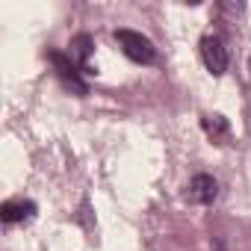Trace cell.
I'll return each instance as SVG.
<instances>
[{"label":"cell","mask_w":251,"mask_h":251,"mask_svg":"<svg viewBox=\"0 0 251 251\" xmlns=\"http://www.w3.org/2000/svg\"><path fill=\"white\" fill-rule=\"evenodd\" d=\"M48 59H50V65L56 68V74H59V80L65 83V89H71L77 98L89 95V86L80 80V68H77V62H74L71 56H65V53H59V50H50Z\"/></svg>","instance_id":"7a4b0ae2"},{"label":"cell","mask_w":251,"mask_h":251,"mask_svg":"<svg viewBox=\"0 0 251 251\" xmlns=\"http://www.w3.org/2000/svg\"><path fill=\"white\" fill-rule=\"evenodd\" d=\"M92 36H86V33H80V36H74L71 39V59L77 62V68H83V71H89V53H92Z\"/></svg>","instance_id":"52a82bcc"},{"label":"cell","mask_w":251,"mask_h":251,"mask_svg":"<svg viewBox=\"0 0 251 251\" xmlns=\"http://www.w3.org/2000/svg\"><path fill=\"white\" fill-rule=\"evenodd\" d=\"M201 59L213 77H222L227 71V48L219 36H204L201 39Z\"/></svg>","instance_id":"277c9868"},{"label":"cell","mask_w":251,"mask_h":251,"mask_svg":"<svg viewBox=\"0 0 251 251\" xmlns=\"http://www.w3.org/2000/svg\"><path fill=\"white\" fill-rule=\"evenodd\" d=\"M201 130L207 133V139H213L216 145H225L230 139V124L225 115L213 112V115H201Z\"/></svg>","instance_id":"8992f818"},{"label":"cell","mask_w":251,"mask_h":251,"mask_svg":"<svg viewBox=\"0 0 251 251\" xmlns=\"http://www.w3.org/2000/svg\"><path fill=\"white\" fill-rule=\"evenodd\" d=\"M219 198V183L213 175H195L186 186H183V201L192 207H207Z\"/></svg>","instance_id":"3957f363"},{"label":"cell","mask_w":251,"mask_h":251,"mask_svg":"<svg viewBox=\"0 0 251 251\" xmlns=\"http://www.w3.org/2000/svg\"><path fill=\"white\" fill-rule=\"evenodd\" d=\"M112 36H115L118 48L124 50V56H127V59L139 62V65H154L157 62V48H154V42L148 36H142L136 30H127V27L115 30Z\"/></svg>","instance_id":"6da1fadb"},{"label":"cell","mask_w":251,"mask_h":251,"mask_svg":"<svg viewBox=\"0 0 251 251\" xmlns=\"http://www.w3.org/2000/svg\"><path fill=\"white\" fill-rule=\"evenodd\" d=\"M36 213H39V207H36V201H30V198H12V201H3V204H0V222H3V225L30 222V219H36Z\"/></svg>","instance_id":"5b68a950"}]
</instances>
